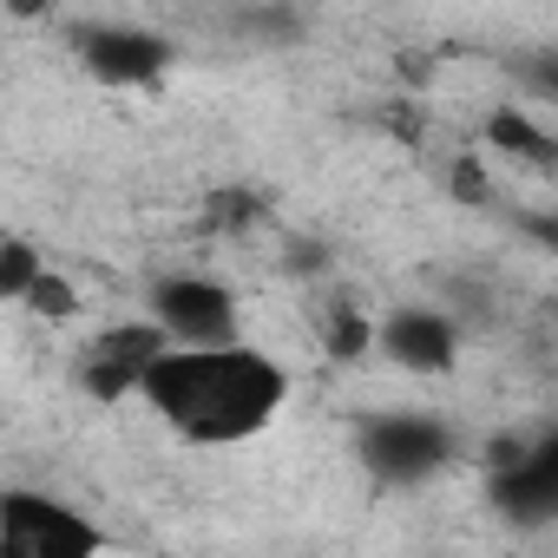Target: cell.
I'll use <instances>...</instances> for the list:
<instances>
[{"instance_id": "cell-1", "label": "cell", "mask_w": 558, "mask_h": 558, "mask_svg": "<svg viewBox=\"0 0 558 558\" xmlns=\"http://www.w3.org/2000/svg\"><path fill=\"white\" fill-rule=\"evenodd\" d=\"M191 447H243L290 408V368L250 342L230 349H171L138 395Z\"/></svg>"}, {"instance_id": "cell-2", "label": "cell", "mask_w": 558, "mask_h": 558, "mask_svg": "<svg viewBox=\"0 0 558 558\" xmlns=\"http://www.w3.org/2000/svg\"><path fill=\"white\" fill-rule=\"evenodd\" d=\"M106 532L60 493L8 486L0 493V558H99Z\"/></svg>"}, {"instance_id": "cell-3", "label": "cell", "mask_w": 558, "mask_h": 558, "mask_svg": "<svg viewBox=\"0 0 558 558\" xmlns=\"http://www.w3.org/2000/svg\"><path fill=\"white\" fill-rule=\"evenodd\" d=\"M151 323L165 329L171 349H230L243 342V310L230 296V283L197 269H171L151 283Z\"/></svg>"}, {"instance_id": "cell-4", "label": "cell", "mask_w": 558, "mask_h": 558, "mask_svg": "<svg viewBox=\"0 0 558 558\" xmlns=\"http://www.w3.org/2000/svg\"><path fill=\"white\" fill-rule=\"evenodd\" d=\"M453 460V427L440 414L421 408H395V414H368L362 421V466L388 486H414L434 480Z\"/></svg>"}, {"instance_id": "cell-5", "label": "cell", "mask_w": 558, "mask_h": 558, "mask_svg": "<svg viewBox=\"0 0 558 558\" xmlns=\"http://www.w3.org/2000/svg\"><path fill=\"white\" fill-rule=\"evenodd\" d=\"M171 355L165 329L151 316H132V323H106V336H93V349L80 355V375L99 401H125V395H145V375Z\"/></svg>"}, {"instance_id": "cell-6", "label": "cell", "mask_w": 558, "mask_h": 558, "mask_svg": "<svg viewBox=\"0 0 558 558\" xmlns=\"http://www.w3.org/2000/svg\"><path fill=\"white\" fill-rule=\"evenodd\" d=\"M493 506L512 525H558V427L519 440L499 466H493Z\"/></svg>"}, {"instance_id": "cell-7", "label": "cell", "mask_w": 558, "mask_h": 558, "mask_svg": "<svg viewBox=\"0 0 558 558\" xmlns=\"http://www.w3.org/2000/svg\"><path fill=\"white\" fill-rule=\"evenodd\" d=\"M73 53H80V66L99 86H151L165 73V60H171L165 34L132 27V21H93V27H80Z\"/></svg>"}, {"instance_id": "cell-8", "label": "cell", "mask_w": 558, "mask_h": 558, "mask_svg": "<svg viewBox=\"0 0 558 558\" xmlns=\"http://www.w3.org/2000/svg\"><path fill=\"white\" fill-rule=\"evenodd\" d=\"M375 349L408 375H447L460 362V329L440 310H388L375 323Z\"/></svg>"}, {"instance_id": "cell-9", "label": "cell", "mask_w": 558, "mask_h": 558, "mask_svg": "<svg viewBox=\"0 0 558 558\" xmlns=\"http://www.w3.org/2000/svg\"><path fill=\"white\" fill-rule=\"evenodd\" d=\"M486 145H493L499 158H519V165L558 171V138H545L538 119H532L525 106H499V112L486 119Z\"/></svg>"}, {"instance_id": "cell-10", "label": "cell", "mask_w": 558, "mask_h": 558, "mask_svg": "<svg viewBox=\"0 0 558 558\" xmlns=\"http://www.w3.org/2000/svg\"><path fill=\"white\" fill-rule=\"evenodd\" d=\"M47 269H53V263H40V250H34L27 236H8V243H0V296H8V303H27Z\"/></svg>"}, {"instance_id": "cell-11", "label": "cell", "mask_w": 558, "mask_h": 558, "mask_svg": "<svg viewBox=\"0 0 558 558\" xmlns=\"http://www.w3.org/2000/svg\"><path fill=\"white\" fill-rule=\"evenodd\" d=\"M21 310H34V316H47V323H66V316H80V296H73V283H66L60 269H47Z\"/></svg>"}, {"instance_id": "cell-12", "label": "cell", "mask_w": 558, "mask_h": 558, "mask_svg": "<svg viewBox=\"0 0 558 558\" xmlns=\"http://www.w3.org/2000/svg\"><path fill=\"white\" fill-rule=\"evenodd\" d=\"M525 86H532L538 99H558V53H538V60L525 66Z\"/></svg>"}, {"instance_id": "cell-13", "label": "cell", "mask_w": 558, "mask_h": 558, "mask_svg": "<svg viewBox=\"0 0 558 558\" xmlns=\"http://www.w3.org/2000/svg\"><path fill=\"white\" fill-rule=\"evenodd\" d=\"M532 236H538V243L558 256V217H538V223H532Z\"/></svg>"}]
</instances>
